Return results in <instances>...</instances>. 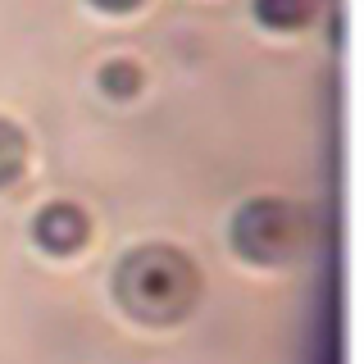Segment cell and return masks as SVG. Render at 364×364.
Instances as JSON below:
<instances>
[{"mask_svg": "<svg viewBox=\"0 0 364 364\" xmlns=\"http://www.w3.org/2000/svg\"><path fill=\"white\" fill-rule=\"evenodd\" d=\"M114 296L136 323H178L200 296V273L173 246H136L114 269Z\"/></svg>", "mask_w": 364, "mask_h": 364, "instance_id": "6da1fadb", "label": "cell"}, {"mask_svg": "<svg viewBox=\"0 0 364 364\" xmlns=\"http://www.w3.org/2000/svg\"><path fill=\"white\" fill-rule=\"evenodd\" d=\"M305 242V214L278 196H255L232 219V246L250 264H282Z\"/></svg>", "mask_w": 364, "mask_h": 364, "instance_id": "7a4b0ae2", "label": "cell"}, {"mask_svg": "<svg viewBox=\"0 0 364 364\" xmlns=\"http://www.w3.org/2000/svg\"><path fill=\"white\" fill-rule=\"evenodd\" d=\"M87 237H91V219L73 200H50L37 219H32V242H37L46 255H73Z\"/></svg>", "mask_w": 364, "mask_h": 364, "instance_id": "3957f363", "label": "cell"}, {"mask_svg": "<svg viewBox=\"0 0 364 364\" xmlns=\"http://www.w3.org/2000/svg\"><path fill=\"white\" fill-rule=\"evenodd\" d=\"M314 14V0H255V18L264 23V28H301L305 18Z\"/></svg>", "mask_w": 364, "mask_h": 364, "instance_id": "277c9868", "label": "cell"}, {"mask_svg": "<svg viewBox=\"0 0 364 364\" xmlns=\"http://www.w3.org/2000/svg\"><path fill=\"white\" fill-rule=\"evenodd\" d=\"M23 159H28V141L9 119H0V187H9L23 173Z\"/></svg>", "mask_w": 364, "mask_h": 364, "instance_id": "5b68a950", "label": "cell"}, {"mask_svg": "<svg viewBox=\"0 0 364 364\" xmlns=\"http://www.w3.org/2000/svg\"><path fill=\"white\" fill-rule=\"evenodd\" d=\"M136 87H141V73H136V64H132V60H109L105 68H100V91H105L109 100L132 96Z\"/></svg>", "mask_w": 364, "mask_h": 364, "instance_id": "8992f818", "label": "cell"}, {"mask_svg": "<svg viewBox=\"0 0 364 364\" xmlns=\"http://www.w3.org/2000/svg\"><path fill=\"white\" fill-rule=\"evenodd\" d=\"M91 5H100V9H114V14H119V9H136L141 0H91Z\"/></svg>", "mask_w": 364, "mask_h": 364, "instance_id": "52a82bcc", "label": "cell"}]
</instances>
